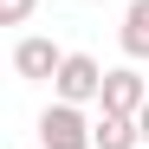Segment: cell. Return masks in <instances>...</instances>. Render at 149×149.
Here are the masks:
<instances>
[{"instance_id":"cell-5","label":"cell","mask_w":149,"mask_h":149,"mask_svg":"<svg viewBox=\"0 0 149 149\" xmlns=\"http://www.w3.org/2000/svg\"><path fill=\"white\" fill-rule=\"evenodd\" d=\"M117 39H123V52H130V65H149V0H130V7H123Z\"/></svg>"},{"instance_id":"cell-6","label":"cell","mask_w":149,"mask_h":149,"mask_svg":"<svg viewBox=\"0 0 149 149\" xmlns=\"http://www.w3.org/2000/svg\"><path fill=\"white\" fill-rule=\"evenodd\" d=\"M97 149H143L136 117H123V110H104V104H97Z\"/></svg>"},{"instance_id":"cell-1","label":"cell","mask_w":149,"mask_h":149,"mask_svg":"<svg viewBox=\"0 0 149 149\" xmlns=\"http://www.w3.org/2000/svg\"><path fill=\"white\" fill-rule=\"evenodd\" d=\"M39 149H97V123L84 117V104L52 97L39 110Z\"/></svg>"},{"instance_id":"cell-7","label":"cell","mask_w":149,"mask_h":149,"mask_svg":"<svg viewBox=\"0 0 149 149\" xmlns=\"http://www.w3.org/2000/svg\"><path fill=\"white\" fill-rule=\"evenodd\" d=\"M39 0H0V26H26Z\"/></svg>"},{"instance_id":"cell-3","label":"cell","mask_w":149,"mask_h":149,"mask_svg":"<svg viewBox=\"0 0 149 149\" xmlns=\"http://www.w3.org/2000/svg\"><path fill=\"white\" fill-rule=\"evenodd\" d=\"M104 110H123V117H136L143 104H149V84H143V71L136 65H110L104 71V97H97Z\"/></svg>"},{"instance_id":"cell-8","label":"cell","mask_w":149,"mask_h":149,"mask_svg":"<svg viewBox=\"0 0 149 149\" xmlns=\"http://www.w3.org/2000/svg\"><path fill=\"white\" fill-rule=\"evenodd\" d=\"M136 130H143V143H149V104H143V110H136Z\"/></svg>"},{"instance_id":"cell-2","label":"cell","mask_w":149,"mask_h":149,"mask_svg":"<svg viewBox=\"0 0 149 149\" xmlns=\"http://www.w3.org/2000/svg\"><path fill=\"white\" fill-rule=\"evenodd\" d=\"M52 91L65 97V104H97V97H104V65H97L91 52H65Z\"/></svg>"},{"instance_id":"cell-4","label":"cell","mask_w":149,"mask_h":149,"mask_svg":"<svg viewBox=\"0 0 149 149\" xmlns=\"http://www.w3.org/2000/svg\"><path fill=\"white\" fill-rule=\"evenodd\" d=\"M58 65H65V52H58L52 39H39V33H26V39L13 45V71H19L26 84H39V78H58Z\"/></svg>"}]
</instances>
